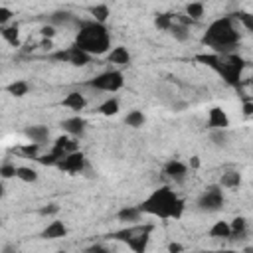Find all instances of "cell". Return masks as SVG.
<instances>
[{
  "mask_svg": "<svg viewBox=\"0 0 253 253\" xmlns=\"http://www.w3.org/2000/svg\"><path fill=\"white\" fill-rule=\"evenodd\" d=\"M223 192H221V186L219 184H211L208 186L200 198H198V208L202 211H217L223 208Z\"/></svg>",
  "mask_w": 253,
  "mask_h": 253,
  "instance_id": "7",
  "label": "cell"
},
{
  "mask_svg": "<svg viewBox=\"0 0 253 253\" xmlns=\"http://www.w3.org/2000/svg\"><path fill=\"white\" fill-rule=\"evenodd\" d=\"M38 162L43 164V166H57V158L49 152V154H43V156H38Z\"/></svg>",
  "mask_w": 253,
  "mask_h": 253,
  "instance_id": "38",
  "label": "cell"
},
{
  "mask_svg": "<svg viewBox=\"0 0 253 253\" xmlns=\"http://www.w3.org/2000/svg\"><path fill=\"white\" fill-rule=\"evenodd\" d=\"M14 176H16V166H14V164H2V166H0V178H2V180L14 178Z\"/></svg>",
  "mask_w": 253,
  "mask_h": 253,
  "instance_id": "34",
  "label": "cell"
},
{
  "mask_svg": "<svg viewBox=\"0 0 253 253\" xmlns=\"http://www.w3.org/2000/svg\"><path fill=\"white\" fill-rule=\"evenodd\" d=\"M150 231H152V225H132L123 231L113 233L111 237L125 241L132 253H146L148 243H150Z\"/></svg>",
  "mask_w": 253,
  "mask_h": 253,
  "instance_id": "5",
  "label": "cell"
},
{
  "mask_svg": "<svg viewBox=\"0 0 253 253\" xmlns=\"http://www.w3.org/2000/svg\"><path fill=\"white\" fill-rule=\"evenodd\" d=\"M198 166H200V158L194 156V158H192V168H198Z\"/></svg>",
  "mask_w": 253,
  "mask_h": 253,
  "instance_id": "46",
  "label": "cell"
},
{
  "mask_svg": "<svg viewBox=\"0 0 253 253\" xmlns=\"http://www.w3.org/2000/svg\"><path fill=\"white\" fill-rule=\"evenodd\" d=\"M71 18H73V16H71L69 12H61V10H59V12H53V14L49 16V26H53V28H55V26H63V24L71 22Z\"/></svg>",
  "mask_w": 253,
  "mask_h": 253,
  "instance_id": "30",
  "label": "cell"
},
{
  "mask_svg": "<svg viewBox=\"0 0 253 253\" xmlns=\"http://www.w3.org/2000/svg\"><path fill=\"white\" fill-rule=\"evenodd\" d=\"M168 253H182V245L180 243H170L168 245Z\"/></svg>",
  "mask_w": 253,
  "mask_h": 253,
  "instance_id": "43",
  "label": "cell"
},
{
  "mask_svg": "<svg viewBox=\"0 0 253 253\" xmlns=\"http://www.w3.org/2000/svg\"><path fill=\"white\" fill-rule=\"evenodd\" d=\"M178 194L170 188V186H160L156 188L152 194H148L136 208L140 210V213H148L160 219H170V210L172 204L176 202Z\"/></svg>",
  "mask_w": 253,
  "mask_h": 253,
  "instance_id": "4",
  "label": "cell"
},
{
  "mask_svg": "<svg viewBox=\"0 0 253 253\" xmlns=\"http://www.w3.org/2000/svg\"><path fill=\"white\" fill-rule=\"evenodd\" d=\"M2 196H4V184L0 182V198H2Z\"/></svg>",
  "mask_w": 253,
  "mask_h": 253,
  "instance_id": "48",
  "label": "cell"
},
{
  "mask_svg": "<svg viewBox=\"0 0 253 253\" xmlns=\"http://www.w3.org/2000/svg\"><path fill=\"white\" fill-rule=\"evenodd\" d=\"M184 210H186V202L182 198H176V202L172 204V210H170V219H180Z\"/></svg>",
  "mask_w": 253,
  "mask_h": 253,
  "instance_id": "32",
  "label": "cell"
},
{
  "mask_svg": "<svg viewBox=\"0 0 253 253\" xmlns=\"http://www.w3.org/2000/svg\"><path fill=\"white\" fill-rule=\"evenodd\" d=\"M239 184H241V174L237 170H229V172L221 174V178H219L221 188H237Z\"/></svg>",
  "mask_w": 253,
  "mask_h": 253,
  "instance_id": "21",
  "label": "cell"
},
{
  "mask_svg": "<svg viewBox=\"0 0 253 253\" xmlns=\"http://www.w3.org/2000/svg\"><path fill=\"white\" fill-rule=\"evenodd\" d=\"M24 134H26V138H28L30 142L42 144V142H45V140L49 138V128L43 126V125H34V126H28V128L24 130Z\"/></svg>",
  "mask_w": 253,
  "mask_h": 253,
  "instance_id": "13",
  "label": "cell"
},
{
  "mask_svg": "<svg viewBox=\"0 0 253 253\" xmlns=\"http://www.w3.org/2000/svg\"><path fill=\"white\" fill-rule=\"evenodd\" d=\"M229 229H231V235H229V237H233V239L243 237V235L247 233V219L241 217V215L233 217V219L229 221Z\"/></svg>",
  "mask_w": 253,
  "mask_h": 253,
  "instance_id": "18",
  "label": "cell"
},
{
  "mask_svg": "<svg viewBox=\"0 0 253 253\" xmlns=\"http://www.w3.org/2000/svg\"><path fill=\"white\" fill-rule=\"evenodd\" d=\"M57 211H59V208H57L55 204H49V206H45V208L40 210L42 215H51V213H57Z\"/></svg>",
  "mask_w": 253,
  "mask_h": 253,
  "instance_id": "41",
  "label": "cell"
},
{
  "mask_svg": "<svg viewBox=\"0 0 253 253\" xmlns=\"http://www.w3.org/2000/svg\"><path fill=\"white\" fill-rule=\"evenodd\" d=\"M85 166H87V160H85V154H83L81 150L71 152V154H67L63 160L57 162V168H59L61 172H67V174H79V172L85 170Z\"/></svg>",
  "mask_w": 253,
  "mask_h": 253,
  "instance_id": "9",
  "label": "cell"
},
{
  "mask_svg": "<svg viewBox=\"0 0 253 253\" xmlns=\"http://www.w3.org/2000/svg\"><path fill=\"white\" fill-rule=\"evenodd\" d=\"M40 32H42V36H43L45 40H51V38L55 36V28H53V26H49V24L42 26V30H40Z\"/></svg>",
  "mask_w": 253,
  "mask_h": 253,
  "instance_id": "40",
  "label": "cell"
},
{
  "mask_svg": "<svg viewBox=\"0 0 253 253\" xmlns=\"http://www.w3.org/2000/svg\"><path fill=\"white\" fill-rule=\"evenodd\" d=\"M0 36L4 38V42L12 47H20V28L14 26H2L0 28Z\"/></svg>",
  "mask_w": 253,
  "mask_h": 253,
  "instance_id": "17",
  "label": "cell"
},
{
  "mask_svg": "<svg viewBox=\"0 0 253 253\" xmlns=\"http://www.w3.org/2000/svg\"><path fill=\"white\" fill-rule=\"evenodd\" d=\"M2 253H18V247H16V245H12V243H8V245H4Z\"/></svg>",
  "mask_w": 253,
  "mask_h": 253,
  "instance_id": "44",
  "label": "cell"
},
{
  "mask_svg": "<svg viewBox=\"0 0 253 253\" xmlns=\"http://www.w3.org/2000/svg\"><path fill=\"white\" fill-rule=\"evenodd\" d=\"M73 45L77 49L85 51L91 57L93 55H103L111 47V34L107 30V26H103V24H97V22H81Z\"/></svg>",
  "mask_w": 253,
  "mask_h": 253,
  "instance_id": "2",
  "label": "cell"
},
{
  "mask_svg": "<svg viewBox=\"0 0 253 253\" xmlns=\"http://www.w3.org/2000/svg\"><path fill=\"white\" fill-rule=\"evenodd\" d=\"M233 18H237L247 30H253V16H251V14H247V12H239V14H235Z\"/></svg>",
  "mask_w": 253,
  "mask_h": 253,
  "instance_id": "35",
  "label": "cell"
},
{
  "mask_svg": "<svg viewBox=\"0 0 253 253\" xmlns=\"http://www.w3.org/2000/svg\"><path fill=\"white\" fill-rule=\"evenodd\" d=\"M243 115L245 117H251L253 115V103L249 99H245V103H243Z\"/></svg>",
  "mask_w": 253,
  "mask_h": 253,
  "instance_id": "42",
  "label": "cell"
},
{
  "mask_svg": "<svg viewBox=\"0 0 253 253\" xmlns=\"http://www.w3.org/2000/svg\"><path fill=\"white\" fill-rule=\"evenodd\" d=\"M172 24H174V16H172V14H158V16L154 18V26H156L158 30L168 32Z\"/></svg>",
  "mask_w": 253,
  "mask_h": 253,
  "instance_id": "31",
  "label": "cell"
},
{
  "mask_svg": "<svg viewBox=\"0 0 253 253\" xmlns=\"http://www.w3.org/2000/svg\"><path fill=\"white\" fill-rule=\"evenodd\" d=\"M42 47H43V49H51V47H53V45H51V40H43V42H42Z\"/></svg>",
  "mask_w": 253,
  "mask_h": 253,
  "instance_id": "45",
  "label": "cell"
},
{
  "mask_svg": "<svg viewBox=\"0 0 253 253\" xmlns=\"http://www.w3.org/2000/svg\"><path fill=\"white\" fill-rule=\"evenodd\" d=\"M144 121H146V117H144V113L142 111H130V113H126V117H125V125L126 126H132V128H138V126H142L144 125Z\"/></svg>",
  "mask_w": 253,
  "mask_h": 253,
  "instance_id": "26",
  "label": "cell"
},
{
  "mask_svg": "<svg viewBox=\"0 0 253 253\" xmlns=\"http://www.w3.org/2000/svg\"><path fill=\"white\" fill-rule=\"evenodd\" d=\"M89 14L93 16V22H97V24H103V26H105V22H107V18H109V6H107V4L91 6V8H89Z\"/></svg>",
  "mask_w": 253,
  "mask_h": 253,
  "instance_id": "23",
  "label": "cell"
},
{
  "mask_svg": "<svg viewBox=\"0 0 253 253\" xmlns=\"http://www.w3.org/2000/svg\"><path fill=\"white\" fill-rule=\"evenodd\" d=\"M208 126L211 130H225L229 126V117L221 107H211L208 113Z\"/></svg>",
  "mask_w": 253,
  "mask_h": 253,
  "instance_id": "10",
  "label": "cell"
},
{
  "mask_svg": "<svg viewBox=\"0 0 253 253\" xmlns=\"http://www.w3.org/2000/svg\"><path fill=\"white\" fill-rule=\"evenodd\" d=\"M16 178L22 180V182H28V184H34L38 180V172L30 166H16Z\"/></svg>",
  "mask_w": 253,
  "mask_h": 253,
  "instance_id": "24",
  "label": "cell"
},
{
  "mask_svg": "<svg viewBox=\"0 0 253 253\" xmlns=\"http://www.w3.org/2000/svg\"><path fill=\"white\" fill-rule=\"evenodd\" d=\"M186 16L194 22V20H200L204 16V4L202 2H190L186 4Z\"/></svg>",
  "mask_w": 253,
  "mask_h": 253,
  "instance_id": "29",
  "label": "cell"
},
{
  "mask_svg": "<svg viewBox=\"0 0 253 253\" xmlns=\"http://www.w3.org/2000/svg\"><path fill=\"white\" fill-rule=\"evenodd\" d=\"M140 210L136 206H128V208H123L119 213H117V219L119 221H125V223H132V221H138L140 219Z\"/></svg>",
  "mask_w": 253,
  "mask_h": 253,
  "instance_id": "20",
  "label": "cell"
},
{
  "mask_svg": "<svg viewBox=\"0 0 253 253\" xmlns=\"http://www.w3.org/2000/svg\"><path fill=\"white\" fill-rule=\"evenodd\" d=\"M204 45L211 47L213 53L225 55V53H235L237 42H239V32L235 28V18L233 16H221L213 20L202 38Z\"/></svg>",
  "mask_w": 253,
  "mask_h": 253,
  "instance_id": "1",
  "label": "cell"
},
{
  "mask_svg": "<svg viewBox=\"0 0 253 253\" xmlns=\"http://www.w3.org/2000/svg\"><path fill=\"white\" fill-rule=\"evenodd\" d=\"M164 174L168 178H174V180H184V176L188 174V166L180 160H170L164 166Z\"/></svg>",
  "mask_w": 253,
  "mask_h": 253,
  "instance_id": "15",
  "label": "cell"
},
{
  "mask_svg": "<svg viewBox=\"0 0 253 253\" xmlns=\"http://www.w3.org/2000/svg\"><path fill=\"white\" fill-rule=\"evenodd\" d=\"M87 85L91 89H97V91H105V93H115L119 89H123L125 85V75L117 69H109V71H103L99 73L97 77L89 79Z\"/></svg>",
  "mask_w": 253,
  "mask_h": 253,
  "instance_id": "6",
  "label": "cell"
},
{
  "mask_svg": "<svg viewBox=\"0 0 253 253\" xmlns=\"http://www.w3.org/2000/svg\"><path fill=\"white\" fill-rule=\"evenodd\" d=\"M30 91V85L26 81H12L10 85H6V93L12 97H24Z\"/></svg>",
  "mask_w": 253,
  "mask_h": 253,
  "instance_id": "25",
  "label": "cell"
},
{
  "mask_svg": "<svg viewBox=\"0 0 253 253\" xmlns=\"http://www.w3.org/2000/svg\"><path fill=\"white\" fill-rule=\"evenodd\" d=\"M210 237H215V239H229L231 235V229H229V221H215L211 227H210Z\"/></svg>",
  "mask_w": 253,
  "mask_h": 253,
  "instance_id": "19",
  "label": "cell"
},
{
  "mask_svg": "<svg viewBox=\"0 0 253 253\" xmlns=\"http://www.w3.org/2000/svg\"><path fill=\"white\" fill-rule=\"evenodd\" d=\"M208 253H237V251H208Z\"/></svg>",
  "mask_w": 253,
  "mask_h": 253,
  "instance_id": "47",
  "label": "cell"
},
{
  "mask_svg": "<svg viewBox=\"0 0 253 253\" xmlns=\"http://www.w3.org/2000/svg\"><path fill=\"white\" fill-rule=\"evenodd\" d=\"M12 16H14V14H12V10H10V8L0 6V28H2V26H6V24L12 20Z\"/></svg>",
  "mask_w": 253,
  "mask_h": 253,
  "instance_id": "36",
  "label": "cell"
},
{
  "mask_svg": "<svg viewBox=\"0 0 253 253\" xmlns=\"http://www.w3.org/2000/svg\"><path fill=\"white\" fill-rule=\"evenodd\" d=\"M49 57H51V59H55V61L71 63V65H75V67H83V65H87V63L91 61V55H87L85 51L77 49L75 45H71V47H67V49H59V51H53Z\"/></svg>",
  "mask_w": 253,
  "mask_h": 253,
  "instance_id": "8",
  "label": "cell"
},
{
  "mask_svg": "<svg viewBox=\"0 0 253 253\" xmlns=\"http://www.w3.org/2000/svg\"><path fill=\"white\" fill-rule=\"evenodd\" d=\"M107 59H109V63H115V65H128L130 63V53H128L126 47L119 45V47H113L107 53Z\"/></svg>",
  "mask_w": 253,
  "mask_h": 253,
  "instance_id": "16",
  "label": "cell"
},
{
  "mask_svg": "<svg viewBox=\"0 0 253 253\" xmlns=\"http://www.w3.org/2000/svg\"><path fill=\"white\" fill-rule=\"evenodd\" d=\"M196 59L208 67H211L213 71H217L221 75V79L231 85L237 87L241 81V73L245 69V59L239 57L237 53H225V55H217V53H206V55H196Z\"/></svg>",
  "mask_w": 253,
  "mask_h": 253,
  "instance_id": "3",
  "label": "cell"
},
{
  "mask_svg": "<svg viewBox=\"0 0 253 253\" xmlns=\"http://www.w3.org/2000/svg\"><path fill=\"white\" fill-rule=\"evenodd\" d=\"M59 126L63 128V132H67V134H71V136H81V134L85 132L87 123H85V119H83V117L75 115V117L63 119V121L59 123Z\"/></svg>",
  "mask_w": 253,
  "mask_h": 253,
  "instance_id": "11",
  "label": "cell"
},
{
  "mask_svg": "<svg viewBox=\"0 0 253 253\" xmlns=\"http://www.w3.org/2000/svg\"><path fill=\"white\" fill-rule=\"evenodd\" d=\"M210 140H211L215 146H225V144H227V132H225V130H211Z\"/></svg>",
  "mask_w": 253,
  "mask_h": 253,
  "instance_id": "33",
  "label": "cell"
},
{
  "mask_svg": "<svg viewBox=\"0 0 253 253\" xmlns=\"http://www.w3.org/2000/svg\"><path fill=\"white\" fill-rule=\"evenodd\" d=\"M85 105H87V101H85V97H83L79 91H71V93H67V95L61 99V107L71 109V111H83Z\"/></svg>",
  "mask_w": 253,
  "mask_h": 253,
  "instance_id": "14",
  "label": "cell"
},
{
  "mask_svg": "<svg viewBox=\"0 0 253 253\" xmlns=\"http://www.w3.org/2000/svg\"><path fill=\"white\" fill-rule=\"evenodd\" d=\"M38 146H40V144H34V142H30V144L22 146V152H24L28 158H38Z\"/></svg>",
  "mask_w": 253,
  "mask_h": 253,
  "instance_id": "37",
  "label": "cell"
},
{
  "mask_svg": "<svg viewBox=\"0 0 253 253\" xmlns=\"http://www.w3.org/2000/svg\"><path fill=\"white\" fill-rule=\"evenodd\" d=\"M53 253H67V251H53Z\"/></svg>",
  "mask_w": 253,
  "mask_h": 253,
  "instance_id": "49",
  "label": "cell"
},
{
  "mask_svg": "<svg viewBox=\"0 0 253 253\" xmlns=\"http://www.w3.org/2000/svg\"><path fill=\"white\" fill-rule=\"evenodd\" d=\"M83 253H111L105 245H101V243H95V245H89V247H85L83 249Z\"/></svg>",
  "mask_w": 253,
  "mask_h": 253,
  "instance_id": "39",
  "label": "cell"
},
{
  "mask_svg": "<svg viewBox=\"0 0 253 253\" xmlns=\"http://www.w3.org/2000/svg\"><path fill=\"white\" fill-rule=\"evenodd\" d=\"M170 36L174 38V40H178V42H186L188 38H190V28H186V26H180V24H172L170 26Z\"/></svg>",
  "mask_w": 253,
  "mask_h": 253,
  "instance_id": "28",
  "label": "cell"
},
{
  "mask_svg": "<svg viewBox=\"0 0 253 253\" xmlns=\"http://www.w3.org/2000/svg\"><path fill=\"white\" fill-rule=\"evenodd\" d=\"M65 235H67V225L63 221H59V219L49 221L43 227V231L40 233L42 239H59V237H65Z\"/></svg>",
  "mask_w": 253,
  "mask_h": 253,
  "instance_id": "12",
  "label": "cell"
},
{
  "mask_svg": "<svg viewBox=\"0 0 253 253\" xmlns=\"http://www.w3.org/2000/svg\"><path fill=\"white\" fill-rule=\"evenodd\" d=\"M53 146H57V148H61L65 154H71V152H77L79 150V144L73 140V138H69V136H57L55 138V142H53Z\"/></svg>",
  "mask_w": 253,
  "mask_h": 253,
  "instance_id": "22",
  "label": "cell"
},
{
  "mask_svg": "<svg viewBox=\"0 0 253 253\" xmlns=\"http://www.w3.org/2000/svg\"><path fill=\"white\" fill-rule=\"evenodd\" d=\"M103 117H113V115H117L119 113V101L113 97V99H107V101H103L101 105H99V109H97Z\"/></svg>",
  "mask_w": 253,
  "mask_h": 253,
  "instance_id": "27",
  "label": "cell"
}]
</instances>
